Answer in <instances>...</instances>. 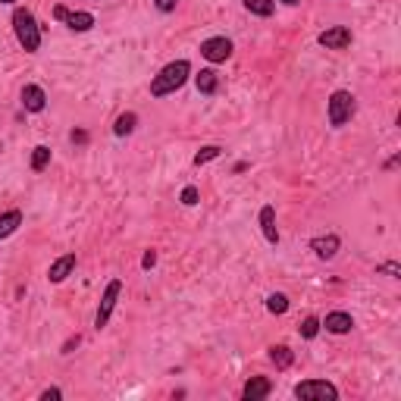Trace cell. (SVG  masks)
<instances>
[{"mask_svg":"<svg viewBox=\"0 0 401 401\" xmlns=\"http://www.w3.org/2000/svg\"><path fill=\"white\" fill-rule=\"evenodd\" d=\"M270 360L276 364V370H289L295 364V351L289 345H273L270 348Z\"/></svg>","mask_w":401,"mask_h":401,"instance_id":"cell-16","label":"cell"},{"mask_svg":"<svg viewBox=\"0 0 401 401\" xmlns=\"http://www.w3.org/2000/svg\"><path fill=\"white\" fill-rule=\"evenodd\" d=\"M354 113H358V101H354L351 92L339 88V92L329 94V101H326V116H329V126H333V129H342L345 122H351Z\"/></svg>","mask_w":401,"mask_h":401,"instance_id":"cell-3","label":"cell"},{"mask_svg":"<svg viewBox=\"0 0 401 401\" xmlns=\"http://www.w3.org/2000/svg\"><path fill=\"white\" fill-rule=\"evenodd\" d=\"M267 310H270V314H286V310H289V295L273 292L267 298Z\"/></svg>","mask_w":401,"mask_h":401,"instance_id":"cell-22","label":"cell"},{"mask_svg":"<svg viewBox=\"0 0 401 401\" xmlns=\"http://www.w3.org/2000/svg\"><path fill=\"white\" fill-rule=\"evenodd\" d=\"M282 3H286V6H298L301 0H282Z\"/></svg>","mask_w":401,"mask_h":401,"instance_id":"cell-31","label":"cell"},{"mask_svg":"<svg viewBox=\"0 0 401 401\" xmlns=\"http://www.w3.org/2000/svg\"><path fill=\"white\" fill-rule=\"evenodd\" d=\"M339 248H342V238L335 235V232H329V235H316V238H310V251H314L320 261H333L335 254H339Z\"/></svg>","mask_w":401,"mask_h":401,"instance_id":"cell-9","label":"cell"},{"mask_svg":"<svg viewBox=\"0 0 401 401\" xmlns=\"http://www.w3.org/2000/svg\"><path fill=\"white\" fill-rule=\"evenodd\" d=\"M377 273H389L392 279H398L401 270H398V263H395V261H389V263H383V267H377Z\"/></svg>","mask_w":401,"mask_h":401,"instance_id":"cell-25","label":"cell"},{"mask_svg":"<svg viewBox=\"0 0 401 401\" xmlns=\"http://www.w3.org/2000/svg\"><path fill=\"white\" fill-rule=\"evenodd\" d=\"M60 398H63V392L57 389V386H50V389L41 392V401H60Z\"/></svg>","mask_w":401,"mask_h":401,"instance_id":"cell-27","label":"cell"},{"mask_svg":"<svg viewBox=\"0 0 401 401\" xmlns=\"http://www.w3.org/2000/svg\"><path fill=\"white\" fill-rule=\"evenodd\" d=\"M191 75V63L189 60H173L154 75L151 82V98H166V94H176L179 88L189 82Z\"/></svg>","mask_w":401,"mask_h":401,"instance_id":"cell-1","label":"cell"},{"mask_svg":"<svg viewBox=\"0 0 401 401\" xmlns=\"http://www.w3.org/2000/svg\"><path fill=\"white\" fill-rule=\"evenodd\" d=\"M320 326L333 335H345L354 329V320H351V314H345V310H333V314H326V320H320Z\"/></svg>","mask_w":401,"mask_h":401,"instance_id":"cell-11","label":"cell"},{"mask_svg":"<svg viewBox=\"0 0 401 401\" xmlns=\"http://www.w3.org/2000/svg\"><path fill=\"white\" fill-rule=\"evenodd\" d=\"M320 320H316V316H304V323H301V326H298V333H301V339H316V333H320Z\"/></svg>","mask_w":401,"mask_h":401,"instance_id":"cell-23","label":"cell"},{"mask_svg":"<svg viewBox=\"0 0 401 401\" xmlns=\"http://www.w3.org/2000/svg\"><path fill=\"white\" fill-rule=\"evenodd\" d=\"M50 163V147L48 145H38L35 151H31V170L35 173H44Z\"/></svg>","mask_w":401,"mask_h":401,"instance_id":"cell-20","label":"cell"},{"mask_svg":"<svg viewBox=\"0 0 401 401\" xmlns=\"http://www.w3.org/2000/svg\"><path fill=\"white\" fill-rule=\"evenodd\" d=\"M154 6H157L160 13H173L179 6V0H154Z\"/></svg>","mask_w":401,"mask_h":401,"instance_id":"cell-26","label":"cell"},{"mask_svg":"<svg viewBox=\"0 0 401 401\" xmlns=\"http://www.w3.org/2000/svg\"><path fill=\"white\" fill-rule=\"evenodd\" d=\"M13 31H16V41L25 54H38L41 50V25H38L31 10H25V6L13 10Z\"/></svg>","mask_w":401,"mask_h":401,"instance_id":"cell-2","label":"cell"},{"mask_svg":"<svg viewBox=\"0 0 401 401\" xmlns=\"http://www.w3.org/2000/svg\"><path fill=\"white\" fill-rule=\"evenodd\" d=\"M316 41H320L326 50H345L348 44H351V29H348V25H333V29L320 31Z\"/></svg>","mask_w":401,"mask_h":401,"instance_id":"cell-8","label":"cell"},{"mask_svg":"<svg viewBox=\"0 0 401 401\" xmlns=\"http://www.w3.org/2000/svg\"><path fill=\"white\" fill-rule=\"evenodd\" d=\"M232 41L226 35H217V38H207V41H200V57H204L207 63H226L232 57Z\"/></svg>","mask_w":401,"mask_h":401,"instance_id":"cell-6","label":"cell"},{"mask_svg":"<svg viewBox=\"0 0 401 401\" xmlns=\"http://www.w3.org/2000/svg\"><path fill=\"white\" fill-rule=\"evenodd\" d=\"M261 229H263V238H267L270 245H279V229H276V207L273 204L261 207Z\"/></svg>","mask_w":401,"mask_h":401,"instance_id":"cell-13","label":"cell"},{"mask_svg":"<svg viewBox=\"0 0 401 401\" xmlns=\"http://www.w3.org/2000/svg\"><path fill=\"white\" fill-rule=\"evenodd\" d=\"M0 151H3V145H0Z\"/></svg>","mask_w":401,"mask_h":401,"instance_id":"cell-33","label":"cell"},{"mask_svg":"<svg viewBox=\"0 0 401 401\" xmlns=\"http://www.w3.org/2000/svg\"><path fill=\"white\" fill-rule=\"evenodd\" d=\"M195 88L200 94H217L219 92V73L217 69H200L195 75Z\"/></svg>","mask_w":401,"mask_h":401,"instance_id":"cell-15","label":"cell"},{"mask_svg":"<svg viewBox=\"0 0 401 401\" xmlns=\"http://www.w3.org/2000/svg\"><path fill=\"white\" fill-rule=\"evenodd\" d=\"M219 154H223V147H219V145H204V147H200V151L195 154V160H191V163H195V166H204V163H210V160H217Z\"/></svg>","mask_w":401,"mask_h":401,"instance_id":"cell-21","label":"cell"},{"mask_svg":"<svg viewBox=\"0 0 401 401\" xmlns=\"http://www.w3.org/2000/svg\"><path fill=\"white\" fill-rule=\"evenodd\" d=\"M270 392H273V386H270L267 377H251L248 383H245V389H242V398L245 401H257V398H267Z\"/></svg>","mask_w":401,"mask_h":401,"instance_id":"cell-14","label":"cell"},{"mask_svg":"<svg viewBox=\"0 0 401 401\" xmlns=\"http://www.w3.org/2000/svg\"><path fill=\"white\" fill-rule=\"evenodd\" d=\"M22 226V210H6L0 213V238H10Z\"/></svg>","mask_w":401,"mask_h":401,"instance_id":"cell-17","label":"cell"},{"mask_svg":"<svg viewBox=\"0 0 401 401\" xmlns=\"http://www.w3.org/2000/svg\"><path fill=\"white\" fill-rule=\"evenodd\" d=\"M69 138H73V141H79V145H85V141H88V132H82V129H79V132H73V135H69Z\"/></svg>","mask_w":401,"mask_h":401,"instance_id":"cell-29","label":"cell"},{"mask_svg":"<svg viewBox=\"0 0 401 401\" xmlns=\"http://www.w3.org/2000/svg\"><path fill=\"white\" fill-rule=\"evenodd\" d=\"M154 263H157V251H145V257H141V270H151Z\"/></svg>","mask_w":401,"mask_h":401,"instance_id":"cell-28","label":"cell"},{"mask_svg":"<svg viewBox=\"0 0 401 401\" xmlns=\"http://www.w3.org/2000/svg\"><path fill=\"white\" fill-rule=\"evenodd\" d=\"M295 398H301V401H335L339 398V389H335L329 379H304V383L295 386Z\"/></svg>","mask_w":401,"mask_h":401,"instance_id":"cell-4","label":"cell"},{"mask_svg":"<svg viewBox=\"0 0 401 401\" xmlns=\"http://www.w3.org/2000/svg\"><path fill=\"white\" fill-rule=\"evenodd\" d=\"M135 126H138V113H132V110H129V113H119L113 122V135H119V138L122 135H132Z\"/></svg>","mask_w":401,"mask_h":401,"instance_id":"cell-18","label":"cell"},{"mask_svg":"<svg viewBox=\"0 0 401 401\" xmlns=\"http://www.w3.org/2000/svg\"><path fill=\"white\" fill-rule=\"evenodd\" d=\"M119 295H122V279H110V282H107V289H103V295H101L98 314H94V329H98V333H101V329L110 323V316H113Z\"/></svg>","mask_w":401,"mask_h":401,"instance_id":"cell-5","label":"cell"},{"mask_svg":"<svg viewBox=\"0 0 401 401\" xmlns=\"http://www.w3.org/2000/svg\"><path fill=\"white\" fill-rule=\"evenodd\" d=\"M73 270H75V254H73V251H69V254L57 257V261L50 263V270H48V279L54 282V286H60V282H66L69 276H73Z\"/></svg>","mask_w":401,"mask_h":401,"instance_id":"cell-10","label":"cell"},{"mask_svg":"<svg viewBox=\"0 0 401 401\" xmlns=\"http://www.w3.org/2000/svg\"><path fill=\"white\" fill-rule=\"evenodd\" d=\"M198 198H200V191L195 189V185H185V189H182V198H179V200H182L185 207H195Z\"/></svg>","mask_w":401,"mask_h":401,"instance_id":"cell-24","label":"cell"},{"mask_svg":"<svg viewBox=\"0 0 401 401\" xmlns=\"http://www.w3.org/2000/svg\"><path fill=\"white\" fill-rule=\"evenodd\" d=\"M242 3H245V10H248V13L263 16V19L276 13V0H242Z\"/></svg>","mask_w":401,"mask_h":401,"instance_id":"cell-19","label":"cell"},{"mask_svg":"<svg viewBox=\"0 0 401 401\" xmlns=\"http://www.w3.org/2000/svg\"><path fill=\"white\" fill-rule=\"evenodd\" d=\"M75 345H79V335H75V339H69V342H66V345H63V354H69V351H73V348H75Z\"/></svg>","mask_w":401,"mask_h":401,"instance_id":"cell-30","label":"cell"},{"mask_svg":"<svg viewBox=\"0 0 401 401\" xmlns=\"http://www.w3.org/2000/svg\"><path fill=\"white\" fill-rule=\"evenodd\" d=\"M0 3H6V6H10V3H16V0H0Z\"/></svg>","mask_w":401,"mask_h":401,"instance_id":"cell-32","label":"cell"},{"mask_svg":"<svg viewBox=\"0 0 401 401\" xmlns=\"http://www.w3.org/2000/svg\"><path fill=\"white\" fill-rule=\"evenodd\" d=\"M54 19L66 22L73 31H92V29H94V16H92V13H85V10L69 13L66 6H54Z\"/></svg>","mask_w":401,"mask_h":401,"instance_id":"cell-7","label":"cell"},{"mask_svg":"<svg viewBox=\"0 0 401 401\" xmlns=\"http://www.w3.org/2000/svg\"><path fill=\"white\" fill-rule=\"evenodd\" d=\"M22 107L25 113H41L48 107V94H44L41 85H25L22 88Z\"/></svg>","mask_w":401,"mask_h":401,"instance_id":"cell-12","label":"cell"}]
</instances>
